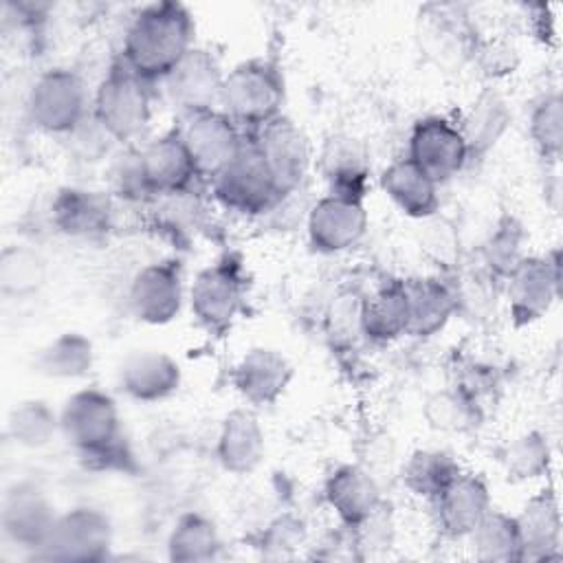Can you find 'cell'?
<instances>
[{
  "mask_svg": "<svg viewBox=\"0 0 563 563\" xmlns=\"http://www.w3.org/2000/svg\"><path fill=\"white\" fill-rule=\"evenodd\" d=\"M59 438L90 468L130 471L134 464L117 398L97 385L81 387L62 402Z\"/></svg>",
  "mask_w": 563,
  "mask_h": 563,
  "instance_id": "6da1fadb",
  "label": "cell"
},
{
  "mask_svg": "<svg viewBox=\"0 0 563 563\" xmlns=\"http://www.w3.org/2000/svg\"><path fill=\"white\" fill-rule=\"evenodd\" d=\"M196 46L191 11L174 0L150 2L130 20L119 59L150 84L163 79Z\"/></svg>",
  "mask_w": 563,
  "mask_h": 563,
  "instance_id": "7a4b0ae2",
  "label": "cell"
},
{
  "mask_svg": "<svg viewBox=\"0 0 563 563\" xmlns=\"http://www.w3.org/2000/svg\"><path fill=\"white\" fill-rule=\"evenodd\" d=\"M117 194L128 200H152L158 196L189 194L198 176L180 128L165 130L132 150L114 167Z\"/></svg>",
  "mask_w": 563,
  "mask_h": 563,
  "instance_id": "3957f363",
  "label": "cell"
},
{
  "mask_svg": "<svg viewBox=\"0 0 563 563\" xmlns=\"http://www.w3.org/2000/svg\"><path fill=\"white\" fill-rule=\"evenodd\" d=\"M90 114L114 143L130 145L145 134L152 121L154 84L117 57L92 92Z\"/></svg>",
  "mask_w": 563,
  "mask_h": 563,
  "instance_id": "277c9868",
  "label": "cell"
},
{
  "mask_svg": "<svg viewBox=\"0 0 563 563\" xmlns=\"http://www.w3.org/2000/svg\"><path fill=\"white\" fill-rule=\"evenodd\" d=\"M286 79L282 66L268 57H251L224 73L220 110L246 134L284 114Z\"/></svg>",
  "mask_w": 563,
  "mask_h": 563,
  "instance_id": "5b68a950",
  "label": "cell"
},
{
  "mask_svg": "<svg viewBox=\"0 0 563 563\" xmlns=\"http://www.w3.org/2000/svg\"><path fill=\"white\" fill-rule=\"evenodd\" d=\"M249 277L238 255H222L200 268L189 288L187 301L196 323L211 336L227 334L246 306Z\"/></svg>",
  "mask_w": 563,
  "mask_h": 563,
  "instance_id": "8992f818",
  "label": "cell"
},
{
  "mask_svg": "<svg viewBox=\"0 0 563 563\" xmlns=\"http://www.w3.org/2000/svg\"><path fill=\"white\" fill-rule=\"evenodd\" d=\"M92 97L84 77L68 66H53L35 77L26 95L31 125L51 136L75 134L90 117Z\"/></svg>",
  "mask_w": 563,
  "mask_h": 563,
  "instance_id": "52a82bcc",
  "label": "cell"
},
{
  "mask_svg": "<svg viewBox=\"0 0 563 563\" xmlns=\"http://www.w3.org/2000/svg\"><path fill=\"white\" fill-rule=\"evenodd\" d=\"M209 185L213 198L238 216H264L282 200L275 178L249 134L235 158Z\"/></svg>",
  "mask_w": 563,
  "mask_h": 563,
  "instance_id": "ba28073f",
  "label": "cell"
},
{
  "mask_svg": "<svg viewBox=\"0 0 563 563\" xmlns=\"http://www.w3.org/2000/svg\"><path fill=\"white\" fill-rule=\"evenodd\" d=\"M114 528L95 506H73L57 515L53 530L35 559L57 563H99L110 556Z\"/></svg>",
  "mask_w": 563,
  "mask_h": 563,
  "instance_id": "9c48e42d",
  "label": "cell"
},
{
  "mask_svg": "<svg viewBox=\"0 0 563 563\" xmlns=\"http://www.w3.org/2000/svg\"><path fill=\"white\" fill-rule=\"evenodd\" d=\"M508 314L517 328L530 325L545 317L561 292L559 251L545 255H523L504 279Z\"/></svg>",
  "mask_w": 563,
  "mask_h": 563,
  "instance_id": "30bf717a",
  "label": "cell"
},
{
  "mask_svg": "<svg viewBox=\"0 0 563 563\" xmlns=\"http://www.w3.org/2000/svg\"><path fill=\"white\" fill-rule=\"evenodd\" d=\"M367 224L369 216L365 198L328 191L308 207V244L323 255L345 253L365 238Z\"/></svg>",
  "mask_w": 563,
  "mask_h": 563,
  "instance_id": "8fae6325",
  "label": "cell"
},
{
  "mask_svg": "<svg viewBox=\"0 0 563 563\" xmlns=\"http://www.w3.org/2000/svg\"><path fill=\"white\" fill-rule=\"evenodd\" d=\"M187 301L183 268L176 260H156L141 266L128 286L130 314L145 325L172 323Z\"/></svg>",
  "mask_w": 563,
  "mask_h": 563,
  "instance_id": "7c38bea8",
  "label": "cell"
},
{
  "mask_svg": "<svg viewBox=\"0 0 563 563\" xmlns=\"http://www.w3.org/2000/svg\"><path fill=\"white\" fill-rule=\"evenodd\" d=\"M405 156L438 185L457 176L471 161L460 125L440 114L422 117L411 125Z\"/></svg>",
  "mask_w": 563,
  "mask_h": 563,
  "instance_id": "4fadbf2b",
  "label": "cell"
},
{
  "mask_svg": "<svg viewBox=\"0 0 563 563\" xmlns=\"http://www.w3.org/2000/svg\"><path fill=\"white\" fill-rule=\"evenodd\" d=\"M180 134L198 176L207 183H211L246 143V132L220 108L183 119Z\"/></svg>",
  "mask_w": 563,
  "mask_h": 563,
  "instance_id": "5bb4252c",
  "label": "cell"
},
{
  "mask_svg": "<svg viewBox=\"0 0 563 563\" xmlns=\"http://www.w3.org/2000/svg\"><path fill=\"white\" fill-rule=\"evenodd\" d=\"M57 515L53 501L37 484L15 482L7 488L0 506L2 537L35 559L44 548Z\"/></svg>",
  "mask_w": 563,
  "mask_h": 563,
  "instance_id": "9a60e30c",
  "label": "cell"
},
{
  "mask_svg": "<svg viewBox=\"0 0 563 563\" xmlns=\"http://www.w3.org/2000/svg\"><path fill=\"white\" fill-rule=\"evenodd\" d=\"M222 81L224 70L216 53L205 46H194L161 86L174 110L187 119L220 108Z\"/></svg>",
  "mask_w": 563,
  "mask_h": 563,
  "instance_id": "2e32d148",
  "label": "cell"
},
{
  "mask_svg": "<svg viewBox=\"0 0 563 563\" xmlns=\"http://www.w3.org/2000/svg\"><path fill=\"white\" fill-rule=\"evenodd\" d=\"M249 136L264 156L279 189V196L286 198L290 194H297L308 176L312 161L310 143L303 130L292 119L282 114L264 128L251 132Z\"/></svg>",
  "mask_w": 563,
  "mask_h": 563,
  "instance_id": "e0dca14e",
  "label": "cell"
},
{
  "mask_svg": "<svg viewBox=\"0 0 563 563\" xmlns=\"http://www.w3.org/2000/svg\"><path fill=\"white\" fill-rule=\"evenodd\" d=\"M295 369L286 354L268 345L249 347L231 367V385L244 405L273 407L288 389Z\"/></svg>",
  "mask_w": 563,
  "mask_h": 563,
  "instance_id": "ac0fdd59",
  "label": "cell"
},
{
  "mask_svg": "<svg viewBox=\"0 0 563 563\" xmlns=\"http://www.w3.org/2000/svg\"><path fill=\"white\" fill-rule=\"evenodd\" d=\"M183 385L180 363L163 350H134L117 367L119 391L141 405L172 398Z\"/></svg>",
  "mask_w": 563,
  "mask_h": 563,
  "instance_id": "d6986e66",
  "label": "cell"
},
{
  "mask_svg": "<svg viewBox=\"0 0 563 563\" xmlns=\"http://www.w3.org/2000/svg\"><path fill=\"white\" fill-rule=\"evenodd\" d=\"M213 453L222 471L231 475H251L262 464L266 433L253 407H235L222 418Z\"/></svg>",
  "mask_w": 563,
  "mask_h": 563,
  "instance_id": "ffe728a7",
  "label": "cell"
},
{
  "mask_svg": "<svg viewBox=\"0 0 563 563\" xmlns=\"http://www.w3.org/2000/svg\"><path fill=\"white\" fill-rule=\"evenodd\" d=\"M48 211L55 231L75 240L101 238L112 224L110 196L79 185L59 187Z\"/></svg>",
  "mask_w": 563,
  "mask_h": 563,
  "instance_id": "44dd1931",
  "label": "cell"
},
{
  "mask_svg": "<svg viewBox=\"0 0 563 563\" xmlns=\"http://www.w3.org/2000/svg\"><path fill=\"white\" fill-rule=\"evenodd\" d=\"M323 499L347 530L361 526L383 504L376 477L361 464H339L325 477Z\"/></svg>",
  "mask_w": 563,
  "mask_h": 563,
  "instance_id": "7402d4cb",
  "label": "cell"
},
{
  "mask_svg": "<svg viewBox=\"0 0 563 563\" xmlns=\"http://www.w3.org/2000/svg\"><path fill=\"white\" fill-rule=\"evenodd\" d=\"M493 508L484 477L462 471L433 501L435 521L446 539H466Z\"/></svg>",
  "mask_w": 563,
  "mask_h": 563,
  "instance_id": "603a6c76",
  "label": "cell"
},
{
  "mask_svg": "<svg viewBox=\"0 0 563 563\" xmlns=\"http://www.w3.org/2000/svg\"><path fill=\"white\" fill-rule=\"evenodd\" d=\"M409 325L407 336L431 339L446 328L460 310L457 288L440 275L405 279Z\"/></svg>",
  "mask_w": 563,
  "mask_h": 563,
  "instance_id": "cb8c5ba5",
  "label": "cell"
},
{
  "mask_svg": "<svg viewBox=\"0 0 563 563\" xmlns=\"http://www.w3.org/2000/svg\"><path fill=\"white\" fill-rule=\"evenodd\" d=\"M378 185L407 218L427 220L440 211V185L407 156L391 161L380 172Z\"/></svg>",
  "mask_w": 563,
  "mask_h": 563,
  "instance_id": "d4e9b609",
  "label": "cell"
},
{
  "mask_svg": "<svg viewBox=\"0 0 563 563\" xmlns=\"http://www.w3.org/2000/svg\"><path fill=\"white\" fill-rule=\"evenodd\" d=\"M521 537V561H550L561 554V510L552 488L534 493L515 515Z\"/></svg>",
  "mask_w": 563,
  "mask_h": 563,
  "instance_id": "484cf974",
  "label": "cell"
},
{
  "mask_svg": "<svg viewBox=\"0 0 563 563\" xmlns=\"http://www.w3.org/2000/svg\"><path fill=\"white\" fill-rule=\"evenodd\" d=\"M409 308L405 279H389L361 299L358 328L361 334L376 345H387L407 336Z\"/></svg>",
  "mask_w": 563,
  "mask_h": 563,
  "instance_id": "4316f807",
  "label": "cell"
},
{
  "mask_svg": "<svg viewBox=\"0 0 563 563\" xmlns=\"http://www.w3.org/2000/svg\"><path fill=\"white\" fill-rule=\"evenodd\" d=\"M512 112L506 97L495 88H484L466 108L460 125L471 158L486 156L508 132Z\"/></svg>",
  "mask_w": 563,
  "mask_h": 563,
  "instance_id": "83f0119b",
  "label": "cell"
},
{
  "mask_svg": "<svg viewBox=\"0 0 563 563\" xmlns=\"http://www.w3.org/2000/svg\"><path fill=\"white\" fill-rule=\"evenodd\" d=\"M321 174L330 191L365 198L369 161L365 147L352 136H332L321 150Z\"/></svg>",
  "mask_w": 563,
  "mask_h": 563,
  "instance_id": "f1b7e54d",
  "label": "cell"
},
{
  "mask_svg": "<svg viewBox=\"0 0 563 563\" xmlns=\"http://www.w3.org/2000/svg\"><path fill=\"white\" fill-rule=\"evenodd\" d=\"M95 361V343L86 334L68 330L37 350L35 372L51 380H79L92 372Z\"/></svg>",
  "mask_w": 563,
  "mask_h": 563,
  "instance_id": "f546056e",
  "label": "cell"
},
{
  "mask_svg": "<svg viewBox=\"0 0 563 563\" xmlns=\"http://www.w3.org/2000/svg\"><path fill=\"white\" fill-rule=\"evenodd\" d=\"M462 473L460 462L444 449H416L402 464V486L418 499L433 504Z\"/></svg>",
  "mask_w": 563,
  "mask_h": 563,
  "instance_id": "4dcf8cb0",
  "label": "cell"
},
{
  "mask_svg": "<svg viewBox=\"0 0 563 563\" xmlns=\"http://www.w3.org/2000/svg\"><path fill=\"white\" fill-rule=\"evenodd\" d=\"M165 550L167 559L174 563H205L218 559L222 539L211 517L189 510L174 521Z\"/></svg>",
  "mask_w": 563,
  "mask_h": 563,
  "instance_id": "1f68e13d",
  "label": "cell"
},
{
  "mask_svg": "<svg viewBox=\"0 0 563 563\" xmlns=\"http://www.w3.org/2000/svg\"><path fill=\"white\" fill-rule=\"evenodd\" d=\"M48 279L46 257L31 244H7L0 253V292L7 299H29Z\"/></svg>",
  "mask_w": 563,
  "mask_h": 563,
  "instance_id": "d6a6232c",
  "label": "cell"
},
{
  "mask_svg": "<svg viewBox=\"0 0 563 563\" xmlns=\"http://www.w3.org/2000/svg\"><path fill=\"white\" fill-rule=\"evenodd\" d=\"M7 435L22 449H44L59 435V409L44 398H24L7 413Z\"/></svg>",
  "mask_w": 563,
  "mask_h": 563,
  "instance_id": "836d02e7",
  "label": "cell"
},
{
  "mask_svg": "<svg viewBox=\"0 0 563 563\" xmlns=\"http://www.w3.org/2000/svg\"><path fill=\"white\" fill-rule=\"evenodd\" d=\"M473 554L488 563H519L523 556L515 515L490 508L486 517L466 537Z\"/></svg>",
  "mask_w": 563,
  "mask_h": 563,
  "instance_id": "e575fe53",
  "label": "cell"
},
{
  "mask_svg": "<svg viewBox=\"0 0 563 563\" xmlns=\"http://www.w3.org/2000/svg\"><path fill=\"white\" fill-rule=\"evenodd\" d=\"M499 462L510 482L541 479L550 471L552 451L548 435L539 429H530L512 438L499 453Z\"/></svg>",
  "mask_w": 563,
  "mask_h": 563,
  "instance_id": "d590c367",
  "label": "cell"
},
{
  "mask_svg": "<svg viewBox=\"0 0 563 563\" xmlns=\"http://www.w3.org/2000/svg\"><path fill=\"white\" fill-rule=\"evenodd\" d=\"M422 416L427 424L442 433H462L477 424L479 407L466 389L446 387L427 396Z\"/></svg>",
  "mask_w": 563,
  "mask_h": 563,
  "instance_id": "8d00e7d4",
  "label": "cell"
},
{
  "mask_svg": "<svg viewBox=\"0 0 563 563\" xmlns=\"http://www.w3.org/2000/svg\"><path fill=\"white\" fill-rule=\"evenodd\" d=\"M526 244V231L523 224L515 216H501L482 244V264L488 275V279H504L510 275V271L519 264Z\"/></svg>",
  "mask_w": 563,
  "mask_h": 563,
  "instance_id": "74e56055",
  "label": "cell"
},
{
  "mask_svg": "<svg viewBox=\"0 0 563 563\" xmlns=\"http://www.w3.org/2000/svg\"><path fill=\"white\" fill-rule=\"evenodd\" d=\"M528 136L541 158L559 161L563 150V97L559 90H550L532 103Z\"/></svg>",
  "mask_w": 563,
  "mask_h": 563,
  "instance_id": "f35d334b",
  "label": "cell"
},
{
  "mask_svg": "<svg viewBox=\"0 0 563 563\" xmlns=\"http://www.w3.org/2000/svg\"><path fill=\"white\" fill-rule=\"evenodd\" d=\"M303 539H306V523L295 515H282L266 526L262 534V548L279 554L282 550L301 545Z\"/></svg>",
  "mask_w": 563,
  "mask_h": 563,
  "instance_id": "ab89813d",
  "label": "cell"
}]
</instances>
